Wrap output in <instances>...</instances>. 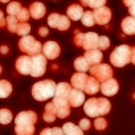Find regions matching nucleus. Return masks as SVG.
<instances>
[{
	"label": "nucleus",
	"mask_w": 135,
	"mask_h": 135,
	"mask_svg": "<svg viewBox=\"0 0 135 135\" xmlns=\"http://www.w3.org/2000/svg\"><path fill=\"white\" fill-rule=\"evenodd\" d=\"M0 52H2L3 54H7L8 53V46L7 45H3L2 48H0Z\"/></svg>",
	"instance_id": "nucleus-45"
},
{
	"label": "nucleus",
	"mask_w": 135,
	"mask_h": 135,
	"mask_svg": "<svg viewBox=\"0 0 135 135\" xmlns=\"http://www.w3.org/2000/svg\"><path fill=\"white\" fill-rule=\"evenodd\" d=\"M31 64H32V57H29V54L20 56L16 60V70L20 74L27 76L31 73Z\"/></svg>",
	"instance_id": "nucleus-10"
},
{
	"label": "nucleus",
	"mask_w": 135,
	"mask_h": 135,
	"mask_svg": "<svg viewBox=\"0 0 135 135\" xmlns=\"http://www.w3.org/2000/svg\"><path fill=\"white\" fill-rule=\"evenodd\" d=\"M94 126H95L97 130H105V128L107 127V122H106L105 118H97Z\"/></svg>",
	"instance_id": "nucleus-38"
},
{
	"label": "nucleus",
	"mask_w": 135,
	"mask_h": 135,
	"mask_svg": "<svg viewBox=\"0 0 135 135\" xmlns=\"http://www.w3.org/2000/svg\"><path fill=\"white\" fill-rule=\"evenodd\" d=\"M53 103L56 105L57 110V117L64 119L68 115H70V103L68 98H60V97H53Z\"/></svg>",
	"instance_id": "nucleus-6"
},
{
	"label": "nucleus",
	"mask_w": 135,
	"mask_h": 135,
	"mask_svg": "<svg viewBox=\"0 0 135 135\" xmlns=\"http://www.w3.org/2000/svg\"><path fill=\"white\" fill-rule=\"evenodd\" d=\"M74 45L76 46H82V33L76 31V35H74Z\"/></svg>",
	"instance_id": "nucleus-39"
},
{
	"label": "nucleus",
	"mask_w": 135,
	"mask_h": 135,
	"mask_svg": "<svg viewBox=\"0 0 135 135\" xmlns=\"http://www.w3.org/2000/svg\"><path fill=\"white\" fill-rule=\"evenodd\" d=\"M29 32H31V25L28 24V21H19L16 33L20 36H25V35H29Z\"/></svg>",
	"instance_id": "nucleus-32"
},
{
	"label": "nucleus",
	"mask_w": 135,
	"mask_h": 135,
	"mask_svg": "<svg viewBox=\"0 0 135 135\" xmlns=\"http://www.w3.org/2000/svg\"><path fill=\"white\" fill-rule=\"evenodd\" d=\"M90 122H89V119H86V118H84V119H81L80 120V127L85 131V130H89L90 128Z\"/></svg>",
	"instance_id": "nucleus-40"
},
{
	"label": "nucleus",
	"mask_w": 135,
	"mask_h": 135,
	"mask_svg": "<svg viewBox=\"0 0 135 135\" xmlns=\"http://www.w3.org/2000/svg\"><path fill=\"white\" fill-rule=\"evenodd\" d=\"M86 81H88V76L85 72H77L76 74L72 76V80H70L72 86L76 89H80V90H84Z\"/></svg>",
	"instance_id": "nucleus-17"
},
{
	"label": "nucleus",
	"mask_w": 135,
	"mask_h": 135,
	"mask_svg": "<svg viewBox=\"0 0 135 135\" xmlns=\"http://www.w3.org/2000/svg\"><path fill=\"white\" fill-rule=\"evenodd\" d=\"M70 90H72V86L68 84V82H60V84L56 86V91H54V95H53V97L68 98Z\"/></svg>",
	"instance_id": "nucleus-21"
},
{
	"label": "nucleus",
	"mask_w": 135,
	"mask_h": 135,
	"mask_svg": "<svg viewBox=\"0 0 135 135\" xmlns=\"http://www.w3.org/2000/svg\"><path fill=\"white\" fill-rule=\"evenodd\" d=\"M2 3H8V2H11V0H0Z\"/></svg>",
	"instance_id": "nucleus-46"
},
{
	"label": "nucleus",
	"mask_w": 135,
	"mask_h": 135,
	"mask_svg": "<svg viewBox=\"0 0 135 135\" xmlns=\"http://www.w3.org/2000/svg\"><path fill=\"white\" fill-rule=\"evenodd\" d=\"M122 31L124 35H135V17L134 16H128L124 17L122 20Z\"/></svg>",
	"instance_id": "nucleus-19"
},
{
	"label": "nucleus",
	"mask_w": 135,
	"mask_h": 135,
	"mask_svg": "<svg viewBox=\"0 0 135 135\" xmlns=\"http://www.w3.org/2000/svg\"><path fill=\"white\" fill-rule=\"evenodd\" d=\"M98 38H99V36L94 32L82 33V48H85V50L98 48Z\"/></svg>",
	"instance_id": "nucleus-13"
},
{
	"label": "nucleus",
	"mask_w": 135,
	"mask_h": 135,
	"mask_svg": "<svg viewBox=\"0 0 135 135\" xmlns=\"http://www.w3.org/2000/svg\"><path fill=\"white\" fill-rule=\"evenodd\" d=\"M19 49L25 54L35 56L37 53H41L42 45H41L40 41L35 40L32 36L25 35V36H21V38L19 40Z\"/></svg>",
	"instance_id": "nucleus-3"
},
{
	"label": "nucleus",
	"mask_w": 135,
	"mask_h": 135,
	"mask_svg": "<svg viewBox=\"0 0 135 135\" xmlns=\"http://www.w3.org/2000/svg\"><path fill=\"white\" fill-rule=\"evenodd\" d=\"M15 132L19 135H32L35 132V126L33 124H16Z\"/></svg>",
	"instance_id": "nucleus-27"
},
{
	"label": "nucleus",
	"mask_w": 135,
	"mask_h": 135,
	"mask_svg": "<svg viewBox=\"0 0 135 135\" xmlns=\"http://www.w3.org/2000/svg\"><path fill=\"white\" fill-rule=\"evenodd\" d=\"M37 122V114L35 111H21L16 115L15 123L16 124H35Z\"/></svg>",
	"instance_id": "nucleus-11"
},
{
	"label": "nucleus",
	"mask_w": 135,
	"mask_h": 135,
	"mask_svg": "<svg viewBox=\"0 0 135 135\" xmlns=\"http://www.w3.org/2000/svg\"><path fill=\"white\" fill-rule=\"evenodd\" d=\"M99 90V81L97 78H94L93 76L91 77H88V81L85 84V88H84V91L90 94V95H94L95 93H98Z\"/></svg>",
	"instance_id": "nucleus-20"
},
{
	"label": "nucleus",
	"mask_w": 135,
	"mask_h": 135,
	"mask_svg": "<svg viewBox=\"0 0 135 135\" xmlns=\"http://www.w3.org/2000/svg\"><path fill=\"white\" fill-rule=\"evenodd\" d=\"M70 27V19L66 16H60V20H58V24H57V29L58 31H66V29H69Z\"/></svg>",
	"instance_id": "nucleus-33"
},
{
	"label": "nucleus",
	"mask_w": 135,
	"mask_h": 135,
	"mask_svg": "<svg viewBox=\"0 0 135 135\" xmlns=\"http://www.w3.org/2000/svg\"><path fill=\"white\" fill-rule=\"evenodd\" d=\"M90 74L97 78L99 82L107 80V78H111L113 77V69L111 66L107 65V64H97V65H93L90 66Z\"/></svg>",
	"instance_id": "nucleus-5"
},
{
	"label": "nucleus",
	"mask_w": 135,
	"mask_h": 135,
	"mask_svg": "<svg viewBox=\"0 0 135 135\" xmlns=\"http://www.w3.org/2000/svg\"><path fill=\"white\" fill-rule=\"evenodd\" d=\"M110 62L115 68H123L131 62V48L128 45L117 46L110 54Z\"/></svg>",
	"instance_id": "nucleus-2"
},
{
	"label": "nucleus",
	"mask_w": 135,
	"mask_h": 135,
	"mask_svg": "<svg viewBox=\"0 0 135 135\" xmlns=\"http://www.w3.org/2000/svg\"><path fill=\"white\" fill-rule=\"evenodd\" d=\"M62 130H64V132H65L66 135H82V132H84V130H82L81 127L76 126V124L72 123V122L65 123V124L62 126Z\"/></svg>",
	"instance_id": "nucleus-23"
},
{
	"label": "nucleus",
	"mask_w": 135,
	"mask_h": 135,
	"mask_svg": "<svg viewBox=\"0 0 135 135\" xmlns=\"http://www.w3.org/2000/svg\"><path fill=\"white\" fill-rule=\"evenodd\" d=\"M46 70V57L41 53H37L32 56V64H31V76L32 77H41L44 76Z\"/></svg>",
	"instance_id": "nucleus-4"
},
{
	"label": "nucleus",
	"mask_w": 135,
	"mask_h": 135,
	"mask_svg": "<svg viewBox=\"0 0 135 135\" xmlns=\"http://www.w3.org/2000/svg\"><path fill=\"white\" fill-rule=\"evenodd\" d=\"M106 4V0H81V6L88 8H98Z\"/></svg>",
	"instance_id": "nucleus-29"
},
{
	"label": "nucleus",
	"mask_w": 135,
	"mask_h": 135,
	"mask_svg": "<svg viewBox=\"0 0 135 135\" xmlns=\"http://www.w3.org/2000/svg\"><path fill=\"white\" fill-rule=\"evenodd\" d=\"M99 89H101V93L106 97H113L118 93L119 90V84L117 80H114L113 77L111 78H107L105 81H102V84L99 85Z\"/></svg>",
	"instance_id": "nucleus-7"
},
{
	"label": "nucleus",
	"mask_w": 135,
	"mask_h": 135,
	"mask_svg": "<svg viewBox=\"0 0 135 135\" xmlns=\"http://www.w3.org/2000/svg\"><path fill=\"white\" fill-rule=\"evenodd\" d=\"M134 98H135V94H134Z\"/></svg>",
	"instance_id": "nucleus-48"
},
{
	"label": "nucleus",
	"mask_w": 135,
	"mask_h": 135,
	"mask_svg": "<svg viewBox=\"0 0 135 135\" xmlns=\"http://www.w3.org/2000/svg\"><path fill=\"white\" fill-rule=\"evenodd\" d=\"M7 21H6V25L8 28V31L11 33H16V28H17V24H19V20L16 19V16H12V15H8V17H6Z\"/></svg>",
	"instance_id": "nucleus-31"
},
{
	"label": "nucleus",
	"mask_w": 135,
	"mask_h": 135,
	"mask_svg": "<svg viewBox=\"0 0 135 135\" xmlns=\"http://www.w3.org/2000/svg\"><path fill=\"white\" fill-rule=\"evenodd\" d=\"M45 6L40 2H36V3H32L31 7H29V13L33 19L38 20V19H42L44 15H45Z\"/></svg>",
	"instance_id": "nucleus-18"
},
{
	"label": "nucleus",
	"mask_w": 135,
	"mask_h": 135,
	"mask_svg": "<svg viewBox=\"0 0 135 135\" xmlns=\"http://www.w3.org/2000/svg\"><path fill=\"white\" fill-rule=\"evenodd\" d=\"M29 16H31L29 9H27V8H21V9H20V12L16 15V19H17L19 21H28Z\"/></svg>",
	"instance_id": "nucleus-37"
},
{
	"label": "nucleus",
	"mask_w": 135,
	"mask_h": 135,
	"mask_svg": "<svg viewBox=\"0 0 135 135\" xmlns=\"http://www.w3.org/2000/svg\"><path fill=\"white\" fill-rule=\"evenodd\" d=\"M131 62L135 65V46L131 48Z\"/></svg>",
	"instance_id": "nucleus-44"
},
{
	"label": "nucleus",
	"mask_w": 135,
	"mask_h": 135,
	"mask_svg": "<svg viewBox=\"0 0 135 135\" xmlns=\"http://www.w3.org/2000/svg\"><path fill=\"white\" fill-rule=\"evenodd\" d=\"M57 117V110H56V105L53 102L46 103L45 106V113H44V120L48 123H52Z\"/></svg>",
	"instance_id": "nucleus-22"
},
{
	"label": "nucleus",
	"mask_w": 135,
	"mask_h": 135,
	"mask_svg": "<svg viewBox=\"0 0 135 135\" xmlns=\"http://www.w3.org/2000/svg\"><path fill=\"white\" fill-rule=\"evenodd\" d=\"M42 54L48 58V60H56L58 56H60V45L56 42V41H46L44 45H42Z\"/></svg>",
	"instance_id": "nucleus-9"
},
{
	"label": "nucleus",
	"mask_w": 135,
	"mask_h": 135,
	"mask_svg": "<svg viewBox=\"0 0 135 135\" xmlns=\"http://www.w3.org/2000/svg\"><path fill=\"white\" fill-rule=\"evenodd\" d=\"M74 68L77 72H88L90 69V64L88 62V60L84 57H77L74 60Z\"/></svg>",
	"instance_id": "nucleus-24"
},
{
	"label": "nucleus",
	"mask_w": 135,
	"mask_h": 135,
	"mask_svg": "<svg viewBox=\"0 0 135 135\" xmlns=\"http://www.w3.org/2000/svg\"><path fill=\"white\" fill-rule=\"evenodd\" d=\"M48 33H49V31L46 29V27H41V28L38 29V35H40V36H42V37L48 36Z\"/></svg>",
	"instance_id": "nucleus-41"
},
{
	"label": "nucleus",
	"mask_w": 135,
	"mask_h": 135,
	"mask_svg": "<svg viewBox=\"0 0 135 135\" xmlns=\"http://www.w3.org/2000/svg\"><path fill=\"white\" fill-rule=\"evenodd\" d=\"M109 46H110V40H109V37H106V36H99V38H98V49L105 50V49H107Z\"/></svg>",
	"instance_id": "nucleus-36"
},
{
	"label": "nucleus",
	"mask_w": 135,
	"mask_h": 135,
	"mask_svg": "<svg viewBox=\"0 0 135 135\" xmlns=\"http://www.w3.org/2000/svg\"><path fill=\"white\" fill-rule=\"evenodd\" d=\"M12 93V85L7 80H0V98H8Z\"/></svg>",
	"instance_id": "nucleus-25"
},
{
	"label": "nucleus",
	"mask_w": 135,
	"mask_h": 135,
	"mask_svg": "<svg viewBox=\"0 0 135 135\" xmlns=\"http://www.w3.org/2000/svg\"><path fill=\"white\" fill-rule=\"evenodd\" d=\"M56 82L52 80H44L36 82L32 86V95L36 101H46L54 95L56 91Z\"/></svg>",
	"instance_id": "nucleus-1"
},
{
	"label": "nucleus",
	"mask_w": 135,
	"mask_h": 135,
	"mask_svg": "<svg viewBox=\"0 0 135 135\" xmlns=\"http://www.w3.org/2000/svg\"><path fill=\"white\" fill-rule=\"evenodd\" d=\"M93 15L95 19V24H99V25H107L111 19V11H110V8H107L105 6L94 8Z\"/></svg>",
	"instance_id": "nucleus-8"
},
{
	"label": "nucleus",
	"mask_w": 135,
	"mask_h": 135,
	"mask_svg": "<svg viewBox=\"0 0 135 135\" xmlns=\"http://www.w3.org/2000/svg\"><path fill=\"white\" fill-rule=\"evenodd\" d=\"M68 101L70 103V107H80L85 102V93L80 89H72L69 95H68Z\"/></svg>",
	"instance_id": "nucleus-12"
},
{
	"label": "nucleus",
	"mask_w": 135,
	"mask_h": 135,
	"mask_svg": "<svg viewBox=\"0 0 135 135\" xmlns=\"http://www.w3.org/2000/svg\"><path fill=\"white\" fill-rule=\"evenodd\" d=\"M98 101V111H99V115H106L110 113L111 110V103L106 99V98H97Z\"/></svg>",
	"instance_id": "nucleus-26"
},
{
	"label": "nucleus",
	"mask_w": 135,
	"mask_h": 135,
	"mask_svg": "<svg viewBox=\"0 0 135 135\" xmlns=\"http://www.w3.org/2000/svg\"><path fill=\"white\" fill-rule=\"evenodd\" d=\"M85 58L88 60V62L90 64V66H93V65H97V64H99V62L102 61L103 54H102L101 49H98V48L86 49V52H85Z\"/></svg>",
	"instance_id": "nucleus-14"
},
{
	"label": "nucleus",
	"mask_w": 135,
	"mask_h": 135,
	"mask_svg": "<svg viewBox=\"0 0 135 135\" xmlns=\"http://www.w3.org/2000/svg\"><path fill=\"white\" fill-rule=\"evenodd\" d=\"M21 8H23V7H21L20 3H17V2H11V3L8 4V7H7V13H8V15H12V16H16V15L20 12Z\"/></svg>",
	"instance_id": "nucleus-34"
},
{
	"label": "nucleus",
	"mask_w": 135,
	"mask_h": 135,
	"mask_svg": "<svg viewBox=\"0 0 135 135\" xmlns=\"http://www.w3.org/2000/svg\"><path fill=\"white\" fill-rule=\"evenodd\" d=\"M66 15L70 20L78 21V20H81V17L84 15V8L81 4H72L66 8Z\"/></svg>",
	"instance_id": "nucleus-16"
},
{
	"label": "nucleus",
	"mask_w": 135,
	"mask_h": 135,
	"mask_svg": "<svg viewBox=\"0 0 135 135\" xmlns=\"http://www.w3.org/2000/svg\"><path fill=\"white\" fill-rule=\"evenodd\" d=\"M84 110H85V114H86L88 117L97 118V117L99 115L97 98H90V99H88L86 102H84Z\"/></svg>",
	"instance_id": "nucleus-15"
},
{
	"label": "nucleus",
	"mask_w": 135,
	"mask_h": 135,
	"mask_svg": "<svg viewBox=\"0 0 135 135\" xmlns=\"http://www.w3.org/2000/svg\"><path fill=\"white\" fill-rule=\"evenodd\" d=\"M12 113L8 109H0V123L2 124H8L12 122Z\"/></svg>",
	"instance_id": "nucleus-30"
},
{
	"label": "nucleus",
	"mask_w": 135,
	"mask_h": 135,
	"mask_svg": "<svg viewBox=\"0 0 135 135\" xmlns=\"http://www.w3.org/2000/svg\"><path fill=\"white\" fill-rule=\"evenodd\" d=\"M0 74H2V66H0Z\"/></svg>",
	"instance_id": "nucleus-47"
},
{
	"label": "nucleus",
	"mask_w": 135,
	"mask_h": 135,
	"mask_svg": "<svg viewBox=\"0 0 135 135\" xmlns=\"http://www.w3.org/2000/svg\"><path fill=\"white\" fill-rule=\"evenodd\" d=\"M81 21L85 27H93L95 24V19H94V15L91 11H85L82 17H81Z\"/></svg>",
	"instance_id": "nucleus-28"
},
{
	"label": "nucleus",
	"mask_w": 135,
	"mask_h": 135,
	"mask_svg": "<svg viewBox=\"0 0 135 135\" xmlns=\"http://www.w3.org/2000/svg\"><path fill=\"white\" fill-rule=\"evenodd\" d=\"M60 16H61V15H58V13H50L49 17H48V25H49L50 28H57Z\"/></svg>",
	"instance_id": "nucleus-35"
},
{
	"label": "nucleus",
	"mask_w": 135,
	"mask_h": 135,
	"mask_svg": "<svg viewBox=\"0 0 135 135\" xmlns=\"http://www.w3.org/2000/svg\"><path fill=\"white\" fill-rule=\"evenodd\" d=\"M6 21H7V19L4 17V15H3V12L0 11V28H3L4 25H6Z\"/></svg>",
	"instance_id": "nucleus-42"
},
{
	"label": "nucleus",
	"mask_w": 135,
	"mask_h": 135,
	"mask_svg": "<svg viewBox=\"0 0 135 135\" xmlns=\"http://www.w3.org/2000/svg\"><path fill=\"white\" fill-rule=\"evenodd\" d=\"M128 12H130V15H131V16H134V17H135V3H134L132 6H130V7H128Z\"/></svg>",
	"instance_id": "nucleus-43"
}]
</instances>
